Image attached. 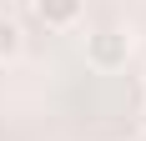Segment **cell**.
<instances>
[{"label":"cell","instance_id":"cell-3","mask_svg":"<svg viewBox=\"0 0 146 141\" xmlns=\"http://www.w3.org/2000/svg\"><path fill=\"white\" fill-rule=\"evenodd\" d=\"M15 56H20V25L10 15H0V66H10Z\"/></svg>","mask_w":146,"mask_h":141},{"label":"cell","instance_id":"cell-4","mask_svg":"<svg viewBox=\"0 0 146 141\" xmlns=\"http://www.w3.org/2000/svg\"><path fill=\"white\" fill-rule=\"evenodd\" d=\"M141 126H146V111H141Z\"/></svg>","mask_w":146,"mask_h":141},{"label":"cell","instance_id":"cell-2","mask_svg":"<svg viewBox=\"0 0 146 141\" xmlns=\"http://www.w3.org/2000/svg\"><path fill=\"white\" fill-rule=\"evenodd\" d=\"M86 10V0H35V15H40L45 30H71Z\"/></svg>","mask_w":146,"mask_h":141},{"label":"cell","instance_id":"cell-1","mask_svg":"<svg viewBox=\"0 0 146 141\" xmlns=\"http://www.w3.org/2000/svg\"><path fill=\"white\" fill-rule=\"evenodd\" d=\"M126 51H131L126 30H96V35H86V61H91L96 70H116V66H126Z\"/></svg>","mask_w":146,"mask_h":141}]
</instances>
